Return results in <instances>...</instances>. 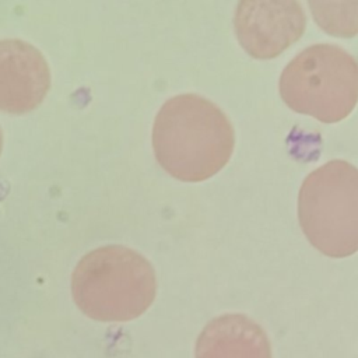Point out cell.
Masks as SVG:
<instances>
[{
    "label": "cell",
    "instance_id": "cell-9",
    "mask_svg": "<svg viewBox=\"0 0 358 358\" xmlns=\"http://www.w3.org/2000/svg\"><path fill=\"white\" fill-rule=\"evenodd\" d=\"M1 145H3V134H1V129H0V152H1Z\"/></svg>",
    "mask_w": 358,
    "mask_h": 358
},
{
    "label": "cell",
    "instance_id": "cell-6",
    "mask_svg": "<svg viewBox=\"0 0 358 358\" xmlns=\"http://www.w3.org/2000/svg\"><path fill=\"white\" fill-rule=\"evenodd\" d=\"M50 87L42 52L21 39H0V109L25 113L35 109Z\"/></svg>",
    "mask_w": 358,
    "mask_h": 358
},
{
    "label": "cell",
    "instance_id": "cell-2",
    "mask_svg": "<svg viewBox=\"0 0 358 358\" xmlns=\"http://www.w3.org/2000/svg\"><path fill=\"white\" fill-rule=\"evenodd\" d=\"M77 306L99 322H127L154 302L157 275L137 250L122 245L96 248L81 257L71 275Z\"/></svg>",
    "mask_w": 358,
    "mask_h": 358
},
{
    "label": "cell",
    "instance_id": "cell-4",
    "mask_svg": "<svg viewBox=\"0 0 358 358\" xmlns=\"http://www.w3.org/2000/svg\"><path fill=\"white\" fill-rule=\"evenodd\" d=\"M278 88L292 110L334 123L358 102V62L337 45L313 43L287 63Z\"/></svg>",
    "mask_w": 358,
    "mask_h": 358
},
{
    "label": "cell",
    "instance_id": "cell-1",
    "mask_svg": "<svg viewBox=\"0 0 358 358\" xmlns=\"http://www.w3.org/2000/svg\"><path fill=\"white\" fill-rule=\"evenodd\" d=\"M235 131L229 117L199 94L171 96L152 126V148L159 165L173 178L201 182L229 161Z\"/></svg>",
    "mask_w": 358,
    "mask_h": 358
},
{
    "label": "cell",
    "instance_id": "cell-7",
    "mask_svg": "<svg viewBox=\"0 0 358 358\" xmlns=\"http://www.w3.org/2000/svg\"><path fill=\"white\" fill-rule=\"evenodd\" d=\"M194 358H271L263 327L242 313L211 319L197 337Z\"/></svg>",
    "mask_w": 358,
    "mask_h": 358
},
{
    "label": "cell",
    "instance_id": "cell-5",
    "mask_svg": "<svg viewBox=\"0 0 358 358\" xmlns=\"http://www.w3.org/2000/svg\"><path fill=\"white\" fill-rule=\"evenodd\" d=\"M305 27L303 7L292 0H242L234 14L236 38L256 59L278 56L302 36Z\"/></svg>",
    "mask_w": 358,
    "mask_h": 358
},
{
    "label": "cell",
    "instance_id": "cell-3",
    "mask_svg": "<svg viewBox=\"0 0 358 358\" xmlns=\"http://www.w3.org/2000/svg\"><path fill=\"white\" fill-rule=\"evenodd\" d=\"M298 220L323 255L347 257L358 252V168L331 159L309 172L298 193Z\"/></svg>",
    "mask_w": 358,
    "mask_h": 358
},
{
    "label": "cell",
    "instance_id": "cell-8",
    "mask_svg": "<svg viewBox=\"0 0 358 358\" xmlns=\"http://www.w3.org/2000/svg\"><path fill=\"white\" fill-rule=\"evenodd\" d=\"M316 24L334 36L358 34V1H309Z\"/></svg>",
    "mask_w": 358,
    "mask_h": 358
}]
</instances>
